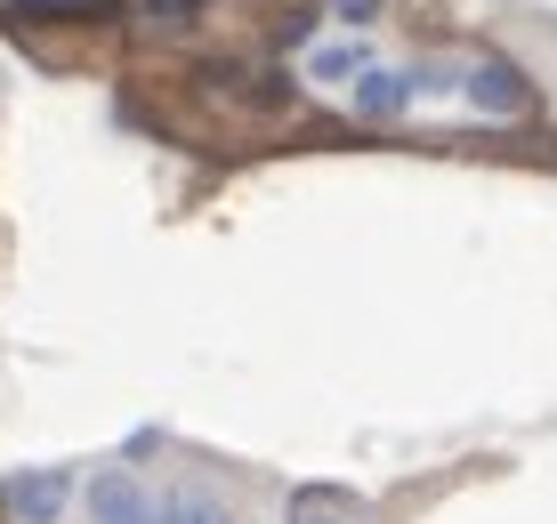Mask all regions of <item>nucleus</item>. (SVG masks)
I'll list each match as a JSON object with an SVG mask.
<instances>
[{"label":"nucleus","instance_id":"obj_4","mask_svg":"<svg viewBox=\"0 0 557 524\" xmlns=\"http://www.w3.org/2000/svg\"><path fill=\"white\" fill-rule=\"evenodd\" d=\"M73 500V476L65 469H33V476H9V509L16 524H57Z\"/></svg>","mask_w":557,"mask_h":524},{"label":"nucleus","instance_id":"obj_1","mask_svg":"<svg viewBox=\"0 0 557 524\" xmlns=\"http://www.w3.org/2000/svg\"><path fill=\"white\" fill-rule=\"evenodd\" d=\"M460 97H469L476 113H493V122H517V113H533V82L509 65V57H476V65L460 73Z\"/></svg>","mask_w":557,"mask_h":524},{"label":"nucleus","instance_id":"obj_10","mask_svg":"<svg viewBox=\"0 0 557 524\" xmlns=\"http://www.w3.org/2000/svg\"><path fill=\"white\" fill-rule=\"evenodd\" d=\"M153 9H195V0H153Z\"/></svg>","mask_w":557,"mask_h":524},{"label":"nucleus","instance_id":"obj_6","mask_svg":"<svg viewBox=\"0 0 557 524\" xmlns=\"http://www.w3.org/2000/svg\"><path fill=\"white\" fill-rule=\"evenodd\" d=\"M162 524H235V509L219 492H202V484H186V492L162 500Z\"/></svg>","mask_w":557,"mask_h":524},{"label":"nucleus","instance_id":"obj_3","mask_svg":"<svg viewBox=\"0 0 557 524\" xmlns=\"http://www.w3.org/2000/svg\"><path fill=\"white\" fill-rule=\"evenodd\" d=\"M89 516H98V524H162V500H153L138 476L113 469V476L89 484Z\"/></svg>","mask_w":557,"mask_h":524},{"label":"nucleus","instance_id":"obj_9","mask_svg":"<svg viewBox=\"0 0 557 524\" xmlns=\"http://www.w3.org/2000/svg\"><path fill=\"white\" fill-rule=\"evenodd\" d=\"M339 16H348V25H372V16H380V0H339Z\"/></svg>","mask_w":557,"mask_h":524},{"label":"nucleus","instance_id":"obj_7","mask_svg":"<svg viewBox=\"0 0 557 524\" xmlns=\"http://www.w3.org/2000/svg\"><path fill=\"white\" fill-rule=\"evenodd\" d=\"M363 65H372V57H363V41H323L315 57H307V73H315V82H356Z\"/></svg>","mask_w":557,"mask_h":524},{"label":"nucleus","instance_id":"obj_8","mask_svg":"<svg viewBox=\"0 0 557 524\" xmlns=\"http://www.w3.org/2000/svg\"><path fill=\"white\" fill-rule=\"evenodd\" d=\"M25 9H41V16H98L106 0H25Z\"/></svg>","mask_w":557,"mask_h":524},{"label":"nucleus","instance_id":"obj_2","mask_svg":"<svg viewBox=\"0 0 557 524\" xmlns=\"http://www.w3.org/2000/svg\"><path fill=\"white\" fill-rule=\"evenodd\" d=\"M412 97H420L412 65H363L356 73V113L363 122H396V113H412Z\"/></svg>","mask_w":557,"mask_h":524},{"label":"nucleus","instance_id":"obj_5","mask_svg":"<svg viewBox=\"0 0 557 524\" xmlns=\"http://www.w3.org/2000/svg\"><path fill=\"white\" fill-rule=\"evenodd\" d=\"M292 524H372V509L339 484H307V492H292Z\"/></svg>","mask_w":557,"mask_h":524}]
</instances>
